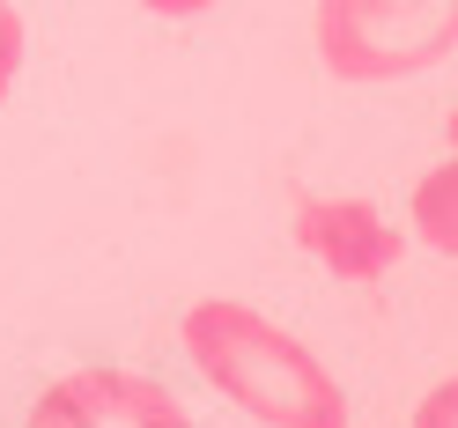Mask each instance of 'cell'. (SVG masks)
Masks as SVG:
<instances>
[{
  "instance_id": "1",
  "label": "cell",
  "mask_w": 458,
  "mask_h": 428,
  "mask_svg": "<svg viewBox=\"0 0 458 428\" xmlns=\"http://www.w3.org/2000/svg\"><path fill=\"white\" fill-rule=\"evenodd\" d=\"M178 348L199 369V384L222 391L229 407L259 428H348V391L267 310L208 296L178 318Z\"/></svg>"
},
{
  "instance_id": "2",
  "label": "cell",
  "mask_w": 458,
  "mask_h": 428,
  "mask_svg": "<svg viewBox=\"0 0 458 428\" xmlns=\"http://www.w3.org/2000/svg\"><path fill=\"white\" fill-rule=\"evenodd\" d=\"M310 38L333 81H407L458 52V0H318Z\"/></svg>"
},
{
  "instance_id": "3",
  "label": "cell",
  "mask_w": 458,
  "mask_h": 428,
  "mask_svg": "<svg viewBox=\"0 0 458 428\" xmlns=\"http://www.w3.org/2000/svg\"><path fill=\"white\" fill-rule=\"evenodd\" d=\"M22 428H192V414H185V399L163 377L89 362V369L52 377Z\"/></svg>"
},
{
  "instance_id": "4",
  "label": "cell",
  "mask_w": 458,
  "mask_h": 428,
  "mask_svg": "<svg viewBox=\"0 0 458 428\" xmlns=\"http://www.w3.org/2000/svg\"><path fill=\"white\" fill-rule=\"evenodd\" d=\"M296 244L318 259L333 281H355V289H369V281H385L392 259H399V230L385 222L377 199H355V192H303L296 199Z\"/></svg>"
},
{
  "instance_id": "5",
  "label": "cell",
  "mask_w": 458,
  "mask_h": 428,
  "mask_svg": "<svg viewBox=\"0 0 458 428\" xmlns=\"http://www.w3.org/2000/svg\"><path fill=\"white\" fill-rule=\"evenodd\" d=\"M451 214H458V170L437 163V170L414 185V237H421L428 251H444V259L458 251V222H451Z\"/></svg>"
},
{
  "instance_id": "6",
  "label": "cell",
  "mask_w": 458,
  "mask_h": 428,
  "mask_svg": "<svg viewBox=\"0 0 458 428\" xmlns=\"http://www.w3.org/2000/svg\"><path fill=\"white\" fill-rule=\"evenodd\" d=\"M22 52H30V30H22L15 0H0V104H8V89H15V74H22Z\"/></svg>"
},
{
  "instance_id": "7",
  "label": "cell",
  "mask_w": 458,
  "mask_h": 428,
  "mask_svg": "<svg viewBox=\"0 0 458 428\" xmlns=\"http://www.w3.org/2000/svg\"><path fill=\"white\" fill-rule=\"evenodd\" d=\"M414 428H458V384L444 377L437 391H421V407H414Z\"/></svg>"
},
{
  "instance_id": "8",
  "label": "cell",
  "mask_w": 458,
  "mask_h": 428,
  "mask_svg": "<svg viewBox=\"0 0 458 428\" xmlns=\"http://www.w3.org/2000/svg\"><path fill=\"white\" fill-rule=\"evenodd\" d=\"M148 15H163V22H185V15H208V8H222V0H140Z\"/></svg>"
}]
</instances>
